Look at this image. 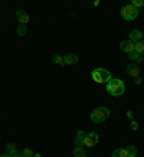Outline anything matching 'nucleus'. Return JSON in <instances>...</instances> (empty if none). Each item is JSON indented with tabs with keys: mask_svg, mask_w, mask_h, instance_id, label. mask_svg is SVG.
Returning a JSON list of instances; mask_svg holds the SVG:
<instances>
[{
	"mask_svg": "<svg viewBox=\"0 0 144 157\" xmlns=\"http://www.w3.org/2000/svg\"><path fill=\"white\" fill-rule=\"evenodd\" d=\"M134 49H135V43L134 42H131V40H123V42H120V51H123V52L125 53H131V52H134Z\"/></svg>",
	"mask_w": 144,
	"mask_h": 157,
	"instance_id": "6",
	"label": "nucleus"
},
{
	"mask_svg": "<svg viewBox=\"0 0 144 157\" xmlns=\"http://www.w3.org/2000/svg\"><path fill=\"white\" fill-rule=\"evenodd\" d=\"M33 157H42V156H40L39 153H35V154H33Z\"/></svg>",
	"mask_w": 144,
	"mask_h": 157,
	"instance_id": "28",
	"label": "nucleus"
},
{
	"mask_svg": "<svg viewBox=\"0 0 144 157\" xmlns=\"http://www.w3.org/2000/svg\"><path fill=\"white\" fill-rule=\"evenodd\" d=\"M144 39V33L138 29H133V30H130V40L131 42H140V40H143Z\"/></svg>",
	"mask_w": 144,
	"mask_h": 157,
	"instance_id": "7",
	"label": "nucleus"
},
{
	"mask_svg": "<svg viewBox=\"0 0 144 157\" xmlns=\"http://www.w3.org/2000/svg\"><path fill=\"white\" fill-rule=\"evenodd\" d=\"M92 5H94V6H100V5H101V2H100V0H95V2H94Z\"/></svg>",
	"mask_w": 144,
	"mask_h": 157,
	"instance_id": "26",
	"label": "nucleus"
},
{
	"mask_svg": "<svg viewBox=\"0 0 144 157\" xmlns=\"http://www.w3.org/2000/svg\"><path fill=\"white\" fill-rule=\"evenodd\" d=\"M128 157H137V154H130Z\"/></svg>",
	"mask_w": 144,
	"mask_h": 157,
	"instance_id": "29",
	"label": "nucleus"
},
{
	"mask_svg": "<svg viewBox=\"0 0 144 157\" xmlns=\"http://www.w3.org/2000/svg\"><path fill=\"white\" fill-rule=\"evenodd\" d=\"M120 14L125 22H133V20H135L137 16H138V9H135L133 5H125L121 7Z\"/></svg>",
	"mask_w": 144,
	"mask_h": 157,
	"instance_id": "4",
	"label": "nucleus"
},
{
	"mask_svg": "<svg viewBox=\"0 0 144 157\" xmlns=\"http://www.w3.org/2000/svg\"><path fill=\"white\" fill-rule=\"evenodd\" d=\"M91 78L97 84H108L112 76H111V72L105 68H95L91 72Z\"/></svg>",
	"mask_w": 144,
	"mask_h": 157,
	"instance_id": "2",
	"label": "nucleus"
},
{
	"mask_svg": "<svg viewBox=\"0 0 144 157\" xmlns=\"http://www.w3.org/2000/svg\"><path fill=\"white\" fill-rule=\"evenodd\" d=\"M125 115H127L130 120H134V114H133V111H131V109H128V111L125 113Z\"/></svg>",
	"mask_w": 144,
	"mask_h": 157,
	"instance_id": "23",
	"label": "nucleus"
},
{
	"mask_svg": "<svg viewBox=\"0 0 144 157\" xmlns=\"http://www.w3.org/2000/svg\"><path fill=\"white\" fill-rule=\"evenodd\" d=\"M130 5H133L135 9H138V7H143L144 6V0H133Z\"/></svg>",
	"mask_w": 144,
	"mask_h": 157,
	"instance_id": "19",
	"label": "nucleus"
},
{
	"mask_svg": "<svg viewBox=\"0 0 144 157\" xmlns=\"http://www.w3.org/2000/svg\"><path fill=\"white\" fill-rule=\"evenodd\" d=\"M33 154L35 153L30 150V148H25L23 151H22V156L23 157H33Z\"/></svg>",
	"mask_w": 144,
	"mask_h": 157,
	"instance_id": "20",
	"label": "nucleus"
},
{
	"mask_svg": "<svg viewBox=\"0 0 144 157\" xmlns=\"http://www.w3.org/2000/svg\"><path fill=\"white\" fill-rule=\"evenodd\" d=\"M125 148H127V151H128L130 154H137V153H138L137 147H134V146H128V147H125Z\"/></svg>",
	"mask_w": 144,
	"mask_h": 157,
	"instance_id": "22",
	"label": "nucleus"
},
{
	"mask_svg": "<svg viewBox=\"0 0 144 157\" xmlns=\"http://www.w3.org/2000/svg\"><path fill=\"white\" fill-rule=\"evenodd\" d=\"M84 140H85V133H84L82 130H79V131L77 133V137H75V144L84 147Z\"/></svg>",
	"mask_w": 144,
	"mask_h": 157,
	"instance_id": "12",
	"label": "nucleus"
},
{
	"mask_svg": "<svg viewBox=\"0 0 144 157\" xmlns=\"http://www.w3.org/2000/svg\"><path fill=\"white\" fill-rule=\"evenodd\" d=\"M128 156L130 153L127 151V148H117V150H114L111 157H128Z\"/></svg>",
	"mask_w": 144,
	"mask_h": 157,
	"instance_id": "13",
	"label": "nucleus"
},
{
	"mask_svg": "<svg viewBox=\"0 0 144 157\" xmlns=\"http://www.w3.org/2000/svg\"><path fill=\"white\" fill-rule=\"evenodd\" d=\"M127 72H128L130 76H133L135 79V78L140 76V67L135 65V63H130V65H127Z\"/></svg>",
	"mask_w": 144,
	"mask_h": 157,
	"instance_id": "8",
	"label": "nucleus"
},
{
	"mask_svg": "<svg viewBox=\"0 0 144 157\" xmlns=\"http://www.w3.org/2000/svg\"><path fill=\"white\" fill-rule=\"evenodd\" d=\"M74 157H86L85 148L81 147V146H77V147L74 148Z\"/></svg>",
	"mask_w": 144,
	"mask_h": 157,
	"instance_id": "14",
	"label": "nucleus"
},
{
	"mask_svg": "<svg viewBox=\"0 0 144 157\" xmlns=\"http://www.w3.org/2000/svg\"><path fill=\"white\" fill-rule=\"evenodd\" d=\"M16 17L19 20V25H28L29 23V14L25 12V10L19 9L16 12Z\"/></svg>",
	"mask_w": 144,
	"mask_h": 157,
	"instance_id": "9",
	"label": "nucleus"
},
{
	"mask_svg": "<svg viewBox=\"0 0 144 157\" xmlns=\"http://www.w3.org/2000/svg\"><path fill=\"white\" fill-rule=\"evenodd\" d=\"M127 55H128V59H130V61H133L135 65H138V63H141V62L144 61V56H143V55L137 53L135 51H134V52H131V53H127Z\"/></svg>",
	"mask_w": 144,
	"mask_h": 157,
	"instance_id": "11",
	"label": "nucleus"
},
{
	"mask_svg": "<svg viewBox=\"0 0 144 157\" xmlns=\"http://www.w3.org/2000/svg\"><path fill=\"white\" fill-rule=\"evenodd\" d=\"M0 157H12V156H10L9 153H5V154H2V156H0Z\"/></svg>",
	"mask_w": 144,
	"mask_h": 157,
	"instance_id": "27",
	"label": "nucleus"
},
{
	"mask_svg": "<svg viewBox=\"0 0 144 157\" xmlns=\"http://www.w3.org/2000/svg\"><path fill=\"white\" fill-rule=\"evenodd\" d=\"M134 82H135V85H140V84H141V78H140V76L138 78H135Z\"/></svg>",
	"mask_w": 144,
	"mask_h": 157,
	"instance_id": "25",
	"label": "nucleus"
},
{
	"mask_svg": "<svg viewBox=\"0 0 144 157\" xmlns=\"http://www.w3.org/2000/svg\"><path fill=\"white\" fill-rule=\"evenodd\" d=\"M134 51L137 53H140V55H143V53H144V39L135 43V49H134Z\"/></svg>",
	"mask_w": 144,
	"mask_h": 157,
	"instance_id": "15",
	"label": "nucleus"
},
{
	"mask_svg": "<svg viewBox=\"0 0 144 157\" xmlns=\"http://www.w3.org/2000/svg\"><path fill=\"white\" fill-rule=\"evenodd\" d=\"M6 150H7V153L12 156L13 153L17 151V147H16V144H14V143H7V144H6Z\"/></svg>",
	"mask_w": 144,
	"mask_h": 157,
	"instance_id": "16",
	"label": "nucleus"
},
{
	"mask_svg": "<svg viewBox=\"0 0 144 157\" xmlns=\"http://www.w3.org/2000/svg\"><path fill=\"white\" fill-rule=\"evenodd\" d=\"M98 141H100V138H98V134L94 133V131H91V133L85 134L84 146H85V147H94V146H97V144H98Z\"/></svg>",
	"mask_w": 144,
	"mask_h": 157,
	"instance_id": "5",
	"label": "nucleus"
},
{
	"mask_svg": "<svg viewBox=\"0 0 144 157\" xmlns=\"http://www.w3.org/2000/svg\"><path fill=\"white\" fill-rule=\"evenodd\" d=\"M28 32V25H19L17 26V35L19 36H25Z\"/></svg>",
	"mask_w": 144,
	"mask_h": 157,
	"instance_id": "18",
	"label": "nucleus"
},
{
	"mask_svg": "<svg viewBox=\"0 0 144 157\" xmlns=\"http://www.w3.org/2000/svg\"><path fill=\"white\" fill-rule=\"evenodd\" d=\"M52 62H53V63H56V65L63 67V56H61V55H53V56H52Z\"/></svg>",
	"mask_w": 144,
	"mask_h": 157,
	"instance_id": "17",
	"label": "nucleus"
},
{
	"mask_svg": "<svg viewBox=\"0 0 144 157\" xmlns=\"http://www.w3.org/2000/svg\"><path fill=\"white\" fill-rule=\"evenodd\" d=\"M108 117H110V109L107 107H98L91 113V121L95 124L104 123Z\"/></svg>",
	"mask_w": 144,
	"mask_h": 157,
	"instance_id": "3",
	"label": "nucleus"
},
{
	"mask_svg": "<svg viewBox=\"0 0 144 157\" xmlns=\"http://www.w3.org/2000/svg\"><path fill=\"white\" fill-rule=\"evenodd\" d=\"M107 91L112 97H120L124 94L125 85H124V82L121 81V79H118V78H111V81L107 84Z\"/></svg>",
	"mask_w": 144,
	"mask_h": 157,
	"instance_id": "1",
	"label": "nucleus"
},
{
	"mask_svg": "<svg viewBox=\"0 0 144 157\" xmlns=\"http://www.w3.org/2000/svg\"><path fill=\"white\" fill-rule=\"evenodd\" d=\"M130 128L133 130V131H137V130H138V123H137L135 120H131V121H130Z\"/></svg>",
	"mask_w": 144,
	"mask_h": 157,
	"instance_id": "21",
	"label": "nucleus"
},
{
	"mask_svg": "<svg viewBox=\"0 0 144 157\" xmlns=\"http://www.w3.org/2000/svg\"><path fill=\"white\" fill-rule=\"evenodd\" d=\"M77 62H78V56L75 53H66L63 56V67L65 65H75Z\"/></svg>",
	"mask_w": 144,
	"mask_h": 157,
	"instance_id": "10",
	"label": "nucleus"
},
{
	"mask_svg": "<svg viewBox=\"0 0 144 157\" xmlns=\"http://www.w3.org/2000/svg\"><path fill=\"white\" fill-rule=\"evenodd\" d=\"M12 157H23V156H22V153L16 151V153H13V154H12Z\"/></svg>",
	"mask_w": 144,
	"mask_h": 157,
	"instance_id": "24",
	"label": "nucleus"
}]
</instances>
